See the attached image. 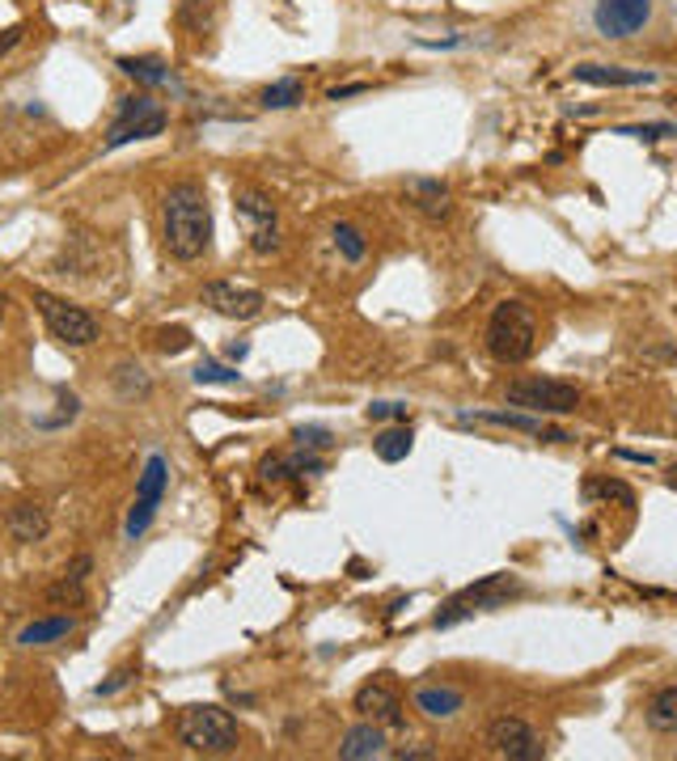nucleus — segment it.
Returning <instances> with one entry per match:
<instances>
[{
  "label": "nucleus",
  "instance_id": "1",
  "mask_svg": "<svg viewBox=\"0 0 677 761\" xmlns=\"http://www.w3.org/2000/svg\"><path fill=\"white\" fill-rule=\"evenodd\" d=\"M161 237L178 263H196L212 246V208L200 183H174L161 199Z\"/></svg>",
  "mask_w": 677,
  "mask_h": 761
},
{
  "label": "nucleus",
  "instance_id": "2",
  "mask_svg": "<svg viewBox=\"0 0 677 761\" xmlns=\"http://www.w3.org/2000/svg\"><path fill=\"white\" fill-rule=\"evenodd\" d=\"M178 740L191 749V753H208V758H225L238 749V720L216 707V702H196V707H183L178 723H174Z\"/></svg>",
  "mask_w": 677,
  "mask_h": 761
},
{
  "label": "nucleus",
  "instance_id": "3",
  "mask_svg": "<svg viewBox=\"0 0 677 761\" xmlns=\"http://www.w3.org/2000/svg\"><path fill=\"white\" fill-rule=\"evenodd\" d=\"M538 342V317L525 301H500L487 322V351L500 364H521L534 355Z\"/></svg>",
  "mask_w": 677,
  "mask_h": 761
},
{
  "label": "nucleus",
  "instance_id": "4",
  "mask_svg": "<svg viewBox=\"0 0 677 761\" xmlns=\"http://www.w3.org/2000/svg\"><path fill=\"white\" fill-rule=\"evenodd\" d=\"M504 402L529 415H572L580 407V389L572 380L555 377H517L509 380Z\"/></svg>",
  "mask_w": 677,
  "mask_h": 761
},
{
  "label": "nucleus",
  "instance_id": "5",
  "mask_svg": "<svg viewBox=\"0 0 677 761\" xmlns=\"http://www.w3.org/2000/svg\"><path fill=\"white\" fill-rule=\"evenodd\" d=\"M521 592V579L517 575H509V571H496V575H487V579H478V584H471L466 592H457L449 606L437 613V626L444 631V626H457V622H466L471 613H478V609H496V606H504L509 597H517Z\"/></svg>",
  "mask_w": 677,
  "mask_h": 761
},
{
  "label": "nucleus",
  "instance_id": "6",
  "mask_svg": "<svg viewBox=\"0 0 677 761\" xmlns=\"http://www.w3.org/2000/svg\"><path fill=\"white\" fill-rule=\"evenodd\" d=\"M234 212H238L241 233L250 237V246H254L259 254L279 250V212H276V203H272V195H263V190H254V187L238 190V195H234Z\"/></svg>",
  "mask_w": 677,
  "mask_h": 761
},
{
  "label": "nucleus",
  "instance_id": "7",
  "mask_svg": "<svg viewBox=\"0 0 677 761\" xmlns=\"http://www.w3.org/2000/svg\"><path fill=\"white\" fill-rule=\"evenodd\" d=\"M165 132V111L149 93H136V98H123L120 118L111 123V136H106V152L123 149L131 140H149V136H161Z\"/></svg>",
  "mask_w": 677,
  "mask_h": 761
},
{
  "label": "nucleus",
  "instance_id": "8",
  "mask_svg": "<svg viewBox=\"0 0 677 761\" xmlns=\"http://www.w3.org/2000/svg\"><path fill=\"white\" fill-rule=\"evenodd\" d=\"M35 304H39L51 339H60L64 347H89V342L98 339V322L85 309H77V304L60 301V297H47V292H35Z\"/></svg>",
  "mask_w": 677,
  "mask_h": 761
},
{
  "label": "nucleus",
  "instance_id": "9",
  "mask_svg": "<svg viewBox=\"0 0 677 761\" xmlns=\"http://www.w3.org/2000/svg\"><path fill=\"white\" fill-rule=\"evenodd\" d=\"M487 749L496 758H509V761H538L547 753L542 740H538V732L525 720H517V715H496V720L487 723Z\"/></svg>",
  "mask_w": 677,
  "mask_h": 761
},
{
  "label": "nucleus",
  "instance_id": "10",
  "mask_svg": "<svg viewBox=\"0 0 677 761\" xmlns=\"http://www.w3.org/2000/svg\"><path fill=\"white\" fill-rule=\"evenodd\" d=\"M165 483H170V465H165V457H149V461H145V470H140L136 503H131V512H127V537H131V541H136L140 533L153 525L161 495H165Z\"/></svg>",
  "mask_w": 677,
  "mask_h": 761
},
{
  "label": "nucleus",
  "instance_id": "11",
  "mask_svg": "<svg viewBox=\"0 0 677 761\" xmlns=\"http://www.w3.org/2000/svg\"><path fill=\"white\" fill-rule=\"evenodd\" d=\"M203 304H208L212 313L229 317V322H250V317L263 313L267 297H263L259 288L234 284V279H212V284H203Z\"/></svg>",
  "mask_w": 677,
  "mask_h": 761
},
{
  "label": "nucleus",
  "instance_id": "12",
  "mask_svg": "<svg viewBox=\"0 0 677 761\" xmlns=\"http://www.w3.org/2000/svg\"><path fill=\"white\" fill-rule=\"evenodd\" d=\"M652 22V0H598L593 26L601 38H631Z\"/></svg>",
  "mask_w": 677,
  "mask_h": 761
},
{
  "label": "nucleus",
  "instance_id": "13",
  "mask_svg": "<svg viewBox=\"0 0 677 761\" xmlns=\"http://www.w3.org/2000/svg\"><path fill=\"white\" fill-rule=\"evenodd\" d=\"M356 711L364 720L381 723V727H402V698L390 682H368L360 685Z\"/></svg>",
  "mask_w": 677,
  "mask_h": 761
},
{
  "label": "nucleus",
  "instance_id": "14",
  "mask_svg": "<svg viewBox=\"0 0 677 761\" xmlns=\"http://www.w3.org/2000/svg\"><path fill=\"white\" fill-rule=\"evenodd\" d=\"M572 76L585 80V85H598V89H636V85H656V73H643V68H614V64H576Z\"/></svg>",
  "mask_w": 677,
  "mask_h": 761
},
{
  "label": "nucleus",
  "instance_id": "15",
  "mask_svg": "<svg viewBox=\"0 0 677 761\" xmlns=\"http://www.w3.org/2000/svg\"><path fill=\"white\" fill-rule=\"evenodd\" d=\"M462 423H487V427H509V432H525V436H542V440H567L563 432L547 427L538 415L529 411H475V415H462Z\"/></svg>",
  "mask_w": 677,
  "mask_h": 761
},
{
  "label": "nucleus",
  "instance_id": "16",
  "mask_svg": "<svg viewBox=\"0 0 677 761\" xmlns=\"http://www.w3.org/2000/svg\"><path fill=\"white\" fill-rule=\"evenodd\" d=\"M411 702H415V711L428 715V720H453V715L466 707V694L453 689V685H419V689L411 694Z\"/></svg>",
  "mask_w": 677,
  "mask_h": 761
},
{
  "label": "nucleus",
  "instance_id": "17",
  "mask_svg": "<svg viewBox=\"0 0 677 761\" xmlns=\"http://www.w3.org/2000/svg\"><path fill=\"white\" fill-rule=\"evenodd\" d=\"M386 753V732H381V723H356L348 736H343V745H339V758L343 761H364V758H381Z\"/></svg>",
  "mask_w": 677,
  "mask_h": 761
},
{
  "label": "nucleus",
  "instance_id": "18",
  "mask_svg": "<svg viewBox=\"0 0 677 761\" xmlns=\"http://www.w3.org/2000/svg\"><path fill=\"white\" fill-rule=\"evenodd\" d=\"M406 199H411L424 216H432V221H444V216H449V187L437 183V178H411V183H406Z\"/></svg>",
  "mask_w": 677,
  "mask_h": 761
},
{
  "label": "nucleus",
  "instance_id": "19",
  "mask_svg": "<svg viewBox=\"0 0 677 761\" xmlns=\"http://www.w3.org/2000/svg\"><path fill=\"white\" fill-rule=\"evenodd\" d=\"M4 525H9V533H13L17 541H42V537H47V512H42L39 503H17V508L4 516Z\"/></svg>",
  "mask_w": 677,
  "mask_h": 761
},
{
  "label": "nucleus",
  "instance_id": "20",
  "mask_svg": "<svg viewBox=\"0 0 677 761\" xmlns=\"http://www.w3.org/2000/svg\"><path fill=\"white\" fill-rule=\"evenodd\" d=\"M73 631V617H64V613H55V617H39V622H30L22 635H17V644L22 647H42V644H55V639H64Z\"/></svg>",
  "mask_w": 677,
  "mask_h": 761
},
{
  "label": "nucleus",
  "instance_id": "21",
  "mask_svg": "<svg viewBox=\"0 0 677 761\" xmlns=\"http://www.w3.org/2000/svg\"><path fill=\"white\" fill-rule=\"evenodd\" d=\"M120 68L131 76V80H140V85H174L170 68H165L161 60H153V55H140V60H136V55H123Z\"/></svg>",
  "mask_w": 677,
  "mask_h": 761
},
{
  "label": "nucleus",
  "instance_id": "22",
  "mask_svg": "<svg viewBox=\"0 0 677 761\" xmlns=\"http://www.w3.org/2000/svg\"><path fill=\"white\" fill-rule=\"evenodd\" d=\"M259 102H263L267 111H288V107L305 102V85H301V76H284V80H276V85L263 89Z\"/></svg>",
  "mask_w": 677,
  "mask_h": 761
},
{
  "label": "nucleus",
  "instance_id": "23",
  "mask_svg": "<svg viewBox=\"0 0 677 761\" xmlns=\"http://www.w3.org/2000/svg\"><path fill=\"white\" fill-rule=\"evenodd\" d=\"M648 723H652L656 732H677V685L652 694V702H648Z\"/></svg>",
  "mask_w": 677,
  "mask_h": 761
},
{
  "label": "nucleus",
  "instance_id": "24",
  "mask_svg": "<svg viewBox=\"0 0 677 761\" xmlns=\"http://www.w3.org/2000/svg\"><path fill=\"white\" fill-rule=\"evenodd\" d=\"M411 427H386L377 440H373V449H377V457L381 461H402V457L411 453Z\"/></svg>",
  "mask_w": 677,
  "mask_h": 761
},
{
  "label": "nucleus",
  "instance_id": "25",
  "mask_svg": "<svg viewBox=\"0 0 677 761\" xmlns=\"http://www.w3.org/2000/svg\"><path fill=\"white\" fill-rule=\"evenodd\" d=\"M585 499H614V503H623V508L636 503L631 487L618 483V478H585Z\"/></svg>",
  "mask_w": 677,
  "mask_h": 761
},
{
  "label": "nucleus",
  "instance_id": "26",
  "mask_svg": "<svg viewBox=\"0 0 677 761\" xmlns=\"http://www.w3.org/2000/svg\"><path fill=\"white\" fill-rule=\"evenodd\" d=\"M330 237H335V246H339V254H343L348 263H360V259H364V233H360L356 225L339 221V225L330 228Z\"/></svg>",
  "mask_w": 677,
  "mask_h": 761
},
{
  "label": "nucleus",
  "instance_id": "27",
  "mask_svg": "<svg viewBox=\"0 0 677 761\" xmlns=\"http://www.w3.org/2000/svg\"><path fill=\"white\" fill-rule=\"evenodd\" d=\"M115 385H120L123 398H136V394H149V377L140 364H120L115 369Z\"/></svg>",
  "mask_w": 677,
  "mask_h": 761
},
{
  "label": "nucleus",
  "instance_id": "28",
  "mask_svg": "<svg viewBox=\"0 0 677 761\" xmlns=\"http://www.w3.org/2000/svg\"><path fill=\"white\" fill-rule=\"evenodd\" d=\"M241 373L238 369H225V364H212V360H203L200 369H196V380L200 385H234Z\"/></svg>",
  "mask_w": 677,
  "mask_h": 761
},
{
  "label": "nucleus",
  "instance_id": "29",
  "mask_svg": "<svg viewBox=\"0 0 677 761\" xmlns=\"http://www.w3.org/2000/svg\"><path fill=\"white\" fill-rule=\"evenodd\" d=\"M618 136H636V140H665L677 136L674 123H636V127H618Z\"/></svg>",
  "mask_w": 677,
  "mask_h": 761
},
{
  "label": "nucleus",
  "instance_id": "30",
  "mask_svg": "<svg viewBox=\"0 0 677 761\" xmlns=\"http://www.w3.org/2000/svg\"><path fill=\"white\" fill-rule=\"evenodd\" d=\"M297 445H301L305 453H310V449L326 453V449H330V432H326V427H301V432H297Z\"/></svg>",
  "mask_w": 677,
  "mask_h": 761
},
{
  "label": "nucleus",
  "instance_id": "31",
  "mask_svg": "<svg viewBox=\"0 0 677 761\" xmlns=\"http://www.w3.org/2000/svg\"><path fill=\"white\" fill-rule=\"evenodd\" d=\"M364 415H368V423H386V419H406L411 407H402V402H373Z\"/></svg>",
  "mask_w": 677,
  "mask_h": 761
},
{
  "label": "nucleus",
  "instance_id": "32",
  "mask_svg": "<svg viewBox=\"0 0 677 761\" xmlns=\"http://www.w3.org/2000/svg\"><path fill=\"white\" fill-rule=\"evenodd\" d=\"M187 347H191V335H187L183 326H178V330H161V351L174 355V351H187Z\"/></svg>",
  "mask_w": 677,
  "mask_h": 761
},
{
  "label": "nucleus",
  "instance_id": "33",
  "mask_svg": "<svg viewBox=\"0 0 677 761\" xmlns=\"http://www.w3.org/2000/svg\"><path fill=\"white\" fill-rule=\"evenodd\" d=\"M22 42V26H9V30H0V55L9 51V47H17Z\"/></svg>",
  "mask_w": 677,
  "mask_h": 761
},
{
  "label": "nucleus",
  "instance_id": "34",
  "mask_svg": "<svg viewBox=\"0 0 677 761\" xmlns=\"http://www.w3.org/2000/svg\"><path fill=\"white\" fill-rule=\"evenodd\" d=\"M127 682H131V673H115L106 685H98V694H115V689H123Z\"/></svg>",
  "mask_w": 677,
  "mask_h": 761
},
{
  "label": "nucleus",
  "instance_id": "35",
  "mask_svg": "<svg viewBox=\"0 0 677 761\" xmlns=\"http://www.w3.org/2000/svg\"><path fill=\"white\" fill-rule=\"evenodd\" d=\"M352 93H364V85H339V89H330L326 98H330V102H339V98H352Z\"/></svg>",
  "mask_w": 677,
  "mask_h": 761
},
{
  "label": "nucleus",
  "instance_id": "36",
  "mask_svg": "<svg viewBox=\"0 0 677 761\" xmlns=\"http://www.w3.org/2000/svg\"><path fill=\"white\" fill-rule=\"evenodd\" d=\"M394 758H399V761H406V758H411V761H424V758H432V749H399Z\"/></svg>",
  "mask_w": 677,
  "mask_h": 761
},
{
  "label": "nucleus",
  "instance_id": "37",
  "mask_svg": "<svg viewBox=\"0 0 677 761\" xmlns=\"http://www.w3.org/2000/svg\"><path fill=\"white\" fill-rule=\"evenodd\" d=\"M669 487H677V465L669 470Z\"/></svg>",
  "mask_w": 677,
  "mask_h": 761
},
{
  "label": "nucleus",
  "instance_id": "38",
  "mask_svg": "<svg viewBox=\"0 0 677 761\" xmlns=\"http://www.w3.org/2000/svg\"><path fill=\"white\" fill-rule=\"evenodd\" d=\"M0 317H4V297H0Z\"/></svg>",
  "mask_w": 677,
  "mask_h": 761
}]
</instances>
